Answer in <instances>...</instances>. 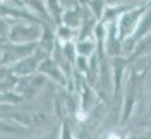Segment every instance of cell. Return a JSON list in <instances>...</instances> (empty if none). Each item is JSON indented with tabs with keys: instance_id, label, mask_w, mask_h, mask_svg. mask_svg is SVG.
<instances>
[{
	"instance_id": "3",
	"label": "cell",
	"mask_w": 151,
	"mask_h": 139,
	"mask_svg": "<svg viewBox=\"0 0 151 139\" xmlns=\"http://www.w3.org/2000/svg\"><path fill=\"white\" fill-rule=\"evenodd\" d=\"M148 7H150V4H139V5L129 9L125 14H122V17L117 21V33H119L122 41H125V40H129L136 35V29L139 26L144 12L148 10Z\"/></svg>"
},
{
	"instance_id": "17",
	"label": "cell",
	"mask_w": 151,
	"mask_h": 139,
	"mask_svg": "<svg viewBox=\"0 0 151 139\" xmlns=\"http://www.w3.org/2000/svg\"><path fill=\"white\" fill-rule=\"evenodd\" d=\"M150 117H151V102H150Z\"/></svg>"
},
{
	"instance_id": "9",
	"label": "cell",
	"mask_w": 151,
	"mask_h": 139,
	"mask_svg": "<svg viewBox=\"0 0 151 139\" xmlns=\"http://www.w3.org/2000/svg\"><path fill=\"white\" fill-rule=\"evenodd\" d=\"M83 17H84V4H76L74 7L65 9L64 12V17H62V24H65L69 28L79 31L81 24H83Z\"/></svg>"
},
{
	"instance_id": "1",
	"label": "cell",
	"mask_w": 151,
	"mask_h": 139,
	"mask_svg": "<svg viewBox=\"0 0 151 139\" xmlns=\"http://www.w3.org/2000/svg\"><path fill=\"white\" fill-rule=\"evenodd\" d=\"M142 77L141 72H137L136 67H129L127 69V77H125V84H124V96H122V112H120V124H127L131 119L134 107L139 98V91L142 86Z\"/></svg>"
},
{
	"instance_id": "5",
	"label": "cell",
	"mask_w": 151,
	"mask_h": 139,
	"mask_svg": "<svg viewBox=\"0 0 151 139\" xmlns=\"http://www.w3.org/2000/svg\"><path fill=\"white\" fill-rule=\"evenodd\" d=\"M38 50V45H14L2 43V69H9L14 64L31 57Z\"/></svg>"
},
{
	"instance_id": "4",
	"label": "cell",
	"mask_w": 151,
	"mask_h": 139,
	"mask_svg": "<svg viewBox=\"0 0 151 139\" xmlns=\"http://www.w3.org/2000/svg\"><path fill=\"white\" fill-rule=\"evenodd\" d=\"M47 57H50V55H47V53L38 46V50L31 57L21 60V62H17V64H14L12 67H9L7 71H9L10 74H14L17 79L31 77V76H35L38 71H40V65L43 64V60H45Z\"/></svg>"
},
{
	"instance_id": "11",
	"label": "cell",
	"mask_w": 151,
	"mask_h": 139,
	"mask_svg": "<svg viewBox=\"0 0 151 139\" xmlns=\"http://www.w3.org/2000/svg\"><path fill=\"white\" fill-rule=\"evenodd\" d=\"M76 50H77V55H79V57L91 58V57L96 55V52H98V43H96V38H88V40L76 41Z\"/></svg>"
},
{
	"instance_id": "7",
	"label": "cell",
	"mask_w": 151,
	"mask_h": 139,
	"mask_svg": "<svg viewBox=\"0 0 151 139\" xmlns=\"http://www.w3.org/2000/svg\"><path fill=\"white\" fill-rule=\"evenodd\" d=\"M45 81H48V79L41 74H35V76H31V77L19 79V84H17V88H16V91H17L22 98H33L36 93L41 91Z\"/></svg>"
},
{
	"instance_id": "15",
	"label": "cell",
	"mask_w": 151,
	"mask_h": 139,
	"mask_svg": "<svg viewBox=\"0 0 151 139\" xmlns=\"http://www.w3.org/2000/svg\"><path fill=\"white\" fill-rule=\"evenodd\" d=\"M58 139H76L74 134H72V129L69 125V122H64L62 124V129H60V138Z\"/></svg>"
},
{
	"instance_id": "16",
	"label": "cell",
	"mask_w": 151,
	"mask_h": 139,
	"mask_svg": "<svg viewBox=\"0 0 151 139\" xmlns=\"http://www.w3.org/2000/svg\"><path fill=\"white\" fill-rule=\"evenodd\" d=\"M125 139H151V130H137L129 134Z\"/></svg>"
},
{
	"instance_id": "10",
	"label": "cell",
	"mask_w": 151,
	"mask_h": 139,
	"mask_svg": "<svg viewBox=\"0 0 151 139\" xmlns=\"http://www.w3.org/2000/svg\"><path fill=\"white\" fill-rule=\"evenodd\" d=\"M55 36H57V41L60 45H67V43H76L77 38H79V31L69 28L65 24H60L55 28Z\"/></svg>"
},
{
	"instance_id": "2",
	"label": "cell",
	"mask_w": 151,
	"mask_h": 139,
	"mask_svg": "<svg viewBox=\"0 0 151 139\" xmlns=\"http://www.w3.org/2000/svg\"><path fill=\"white\" fill-rule=\"evenodd\" d=\"M45 26L47 24H41V22L10 21L9 43H14V45H38L41 36H43Z\"/></svg>"
},
{
	"instance_id": "14",
	"label": "cell",
	"mask_w": 151,
	"mask_h": 139,
	"mask_svg": "<svg viewBox=\"0 0 151 139\" xmlns=\"http://www.w3.org/2000/svg\"><path fill=\"white\" fill-rule=\"evenodd\" d=\"M86 5H88V9L91 10V14H93V16L98 19L100 22L103 21L105 10H106V7H108V4H106V2H101V0H98V2H88Z\"/></svg>"
},
{
	"instance_id": "13",
	"label": "cell",
	"mask_w": 151,
	"mask_h": 139,
	"mask_svg": "<svg viewBox=\"0 0 151 139\" xmlns=\"http://www.w3.org/2000/svg\"><path fill=\"white\" fill-rule=\"evenodd\" d=\"M151 53V33L146 38H142L141 41L136 45V50L132 53L131 58H136V57H144V55H150Z\"/></svg>"
},
{
	"instance_id": "6",
	"label": "cell",
	"mask_w": 151,
	"mask_h": 139,
	"mask_svg": "<svg viewBox=\"0 0 151 139\" xmlns=\"http://www.w3.org/2000/svg\"><path fill=\"white\" fill-rule=\"evenodd\" d=\"M38 74L45 76L48 81L55 83L57 86H60V88H69V81H67L65 74L62 72V69L55 64V60H53L52 57H47V58L43 60V64L40 65Z\"/></svg>"
},
{
	"instance_id": "8",
	"label": "cell",
	"mask_w": 151,
	"mask_h": 139,
	"mask_svg": "<svg viewBox=\"0 0 151 139\" xmlns=\"http://www.w3.org/2000/svg\"><path fill=\"white\" fill-rule=\"evenodd\" d=\"M105 52L110 58L124 57L122 52V40L117 33V22L115 24H106V36H105Z\"/></svg>"
},
{
	"instance_id": "12",
	"label": "cell",
	"mask_w": 151,
	"mask_h": 139,
	"mask_svg": "<svg viewBox=\"0 0 151 139\" xmlns=\"http://www.w3.org/2000/svg\"><path fill=\"white\" fill-rule=\"evenodd\" d=\"M47 10H48V16H50V21L52 22H55V28L57 26H60L62 24V17H64V5H62V2L60 0H50L47 2Z\"/></svg>"
}]
</instances>
